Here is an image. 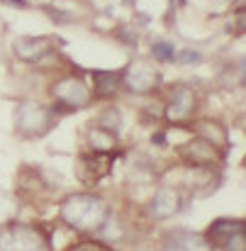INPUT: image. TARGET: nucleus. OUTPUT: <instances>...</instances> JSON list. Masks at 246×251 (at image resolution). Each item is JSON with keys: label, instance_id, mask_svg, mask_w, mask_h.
<instances>
[{"label": "nucleus", "instance_id": "1", "mask_svg": "<svg viewBox=\"0 0 246 251\" xmlns=\"http://www.w3.org/2000/svg\"><path fill=\"white\" fill-rule=\"evenodd\" d=\"M59 217L66 227L83 234H93V232H102V227L107 225L110 207L100 195L74 193V195H66L64 202L59 205Z\"/></svg>", "mask_w": 246, "mask_h": 251}, {"label": "nucleus", "instance_id": "2", "mask_svg": "<svg viewBox=\"0 0 246 251\" xmlns=\"http://www.w3.org/2000/svg\"><path fill=\"white\" fill-rule=\"evenodd\" d=\"M59 120V110L42 102H22L15 110V132L22 139L47 137Z\"/></svg>", "mask_w": 246, "mask_h": 251}, {"label": "nucleus", "instance_id": "3", "mask_svg": "<svg viewBox=\"0 0 246 251\" xmlns=\"http://www.w3.org/2000/svg\"><path fill=\"white\" fill-rule=\"evenodd\" d=\"M0 251H51V242L37 225L7 222L0 227Z\"/></svg>", "mask_w": 246, "mask_h": 251}, {"label": "nucleus", "instance_id": "4", "mask_svg": "<svg viewBox=\"0 0 246 251\" xmlns=\"http://www.w3.org/2000/svg\"><path fill=\"white\" fill-rule=\"evenodd\" d=\"M122 83L127 85L129 93H137V95H147L151 90H156L161 83V74L156 66H151L149 61L144 59H137L132 61L124 71H122Z\"/></svg>", "mask_w": 246, "mask_h": 251}, {"label": "nucleus", "instance_id": "5", "mask_svg": "<svg viewBox=\"0 0 246 251\" xmlns=\"http://www.w3.org/2000/svg\"><path fill=\"white\" fill-rule=\"evenodd\" d=\"M51 95H54L56 102L64 105L66 110H81V107H88V105L93 102V93H90V88L83 83L78 76L59 78L56 83L51 85Z\"/></svg>", "mask_w": 246, "mask_h": 251}, {"label": "nucleus", "instance_id": "6", "mask_svg": "<svg viewBox=\"0 0 246 251\" xmlns=\"http://www.w3.org/2000/svg\"><path fill=\"white\" fill-rule=\"evenodd\" d=\"M178 156L185 166L190 168H215L224 161V151L215 149L212 144H207L197 137H193L190 142L178 147Z\"/></svg>", "mask_w": 246, "mask_h": 251}, {"label": "nucleus", "instance_id": "7", "mask_svg": "<svg viewBox=\"0 0 246 251\" xmlns=\"http://www.w3.org/2000/svg\"><path fill=\"white\" fill-rule=\"evenodd\" d=\"M197 107V98H195V90L188 88V85H175L171 98H168V105L164 110V117L173 125H180V122H188L193 117Z\"/></svg>", "mask_w": 246, "mask_h": 251}, {"label": "nucleus", "instance_id": "8", "mask_svg": "<svg viewBox=\"0 0 246 251\" xmlns=\"http://www.w3.org/2000/svg\"><path fill=\"white\" fill-rule=\"evenodd\" d=\"M183 205H185V195H183L180 188L161 185L154 193L151 202H149V215L154 220H171V217H175L183 210Z\"/></svg>", "mask_w": 246, "mask_h": 251}, {"label": "nucleus", "instance_id": "9", "mask_svg": "<svg viewBox=\"0 0 246 251\" xmlns=\"http://www.w3.org/2000/svg\"><path fill=\"white\" fill-rule=\"evenodd\" d=\"M112 168V154H85L76 164V176L83 185H95L98 180H102Z\"/></svg>", "mask_w": 246, "mask_h": 251}, {"label": "nucleus", "instance_id": "10", "mask_svg": "<svg viewBox=\"0 0 246 251\" xmlns=\"http://www.w3.org/2000/svg\"><path fill=\"white\" fill-rule=\"evenodd\" d=\"M188 127L193 129V134H195L197 139H202V142H207V144H212L215 149H220V151L227 154V149H229V129H227L220 120L202 117V120H193Z\"/></svg>", "mask_w": 246, "mask_h": 251}, {"label": "nucleus", "instance_id": "11", "mask_svg": "<svg viewBox=\"0 0 246 251\" xmlns=\"http://www.w3.org/2000/svg\"><path fill=\"white\" fill-rule=\"evenodd\" d=\"M54 44H56V37H20L15 42V54L27 64H37L56 49Z\"/></svg>", "mask_w": 246, "mask_h": 251}, {"label": "nucleus", "instance_id": "12", "mask_svg": "<svg viewBox=\"0 0 246 251\" xmlns=\"http://www.w3.org/2000/svg\"><path fill=\"white\" fill-rule=\"evenodd\" d=\"M244 232V220H229V217H222V220H215L207 232H202L207 237V242L212 244V249H222L234 234H242Z\"/></svg>", "mask_w": 246, "mask_h": 251}, {"label": "nucleus", "instance_id": "13", "mask_svg": "<svg viewBox=\"0 0 246 251\" xmlns=\"http://www.w3.org/2000/svg\"><path fill=\"white\" fill-rule=\"evenodd\" d=\"M85 139H88V147H90L95 154H112V151L117 149V144H120V134H115V132H110V129H102V127H98V125H93V127L88 129Z\"/></svg>", "mask_w": 246, "mask_h": 251}, {"label": "nucleus", "instance_id": "14", "mask_svg": "<svg viewBox=\"0 0 246 251\" xmlns=\"http://www.w3.org/2000/svg\"><path fill=\"white\" fill-rule=\"evenodd\" d=\"M171 242H175L183 251H215L212 244L207 242V237L202 232H188V229H180L171 237Z\"/></svg>", "mask_w": 246, "mask_h": 251}, {"label": "nucleus", "instance_id": "15", "mask_svg": "<svg viewBox=\"0 0 246 251\" xmlns=\"http://www.w3.org/2000/svg\"><path fill=\"white\" fill-rule=\"evenodd\" d=\"M93 81H95V95L98 98H110L117 93V88L122 83V74L117 71H93Z\"/></svg>", "mask_w": 246, "mask_h": 251}, {"label": "nucleus", "instance_id": "16", "mask_svg": "<svg viewBox=\"0 0 246 251\" xmlns=\"http://www.w3.org/2000/svg\"><path fill=\"white\" fill-rule=\"evenodd\" d=\"M98 127L120 134V129H122V115H120V110H117V107H107V110H102L100 117H98Z\"/></svg>", "mask_w": 246, "mask_h": 251}, {"label": "nucleus", "instance_id": "17", "mask_svg": "<svg viewBox=\"0 0 246 251\" xmlns=\"http://www.w3.org/2000/svg\"><path fill=\"white\" fill-rule=\"evenodd\" d=\"M151 54H154V59L156 61H173V56H175V47L173 44H168V42H154V47H151Z\"/></svg>", "mask_w": 246, "mask_h": 251}, {"label": "nucleus", "instance_id": "18", "mask_svg": "<svg viewBox=\"0 0 246 251\" xmlns=\"http://www.w3.org/2000/svg\"><path fill=\"white\" fill-rule=\"evenodd\" d=\"M69 251H112V249L105 242H81V244L69 247Z\"/></svg>", "mask_w": 246, "mask_h": 251}, {"label": "nucleus", "instance_id": "19", "mask_svg": "<svg viewBox=\"0 0 246 251\" xmlns=\"http://www.w3.org/2000/svg\"><path fill=\"white\" fill-rule=\"evenodd\" d=\"M220 251H246L244 232H242V234H234V237H232V239H229V242H227V244H224Z\"/></svg>", "mask_w": 246, "mask_h": 251}, {"label": "nucleus", "instance_id": "20", "mask_svg": "<svg viewBox=\"0 0 246 251\" xmlns=\"http://www.w3.org/2000/svg\"><path fill=\"white\" fill-rule=\"evenodd\" d=\"M173 59H175L178 64H197V61H200V54L193 51V49H183V51H178Z\"/></svg>", "mask_w": 246, "mask_h": 251}, {"label": "nucleus", "instance_id": "21", "mask_svg": "<svg viewBox=\"0 0 246 251\" xmlns=\"http://www.w3.org/2000/svg\"><path fill=\"white\" fill-rule=\"evenodd\" d=\"M164 251H183V249H180V247H178L175 242H168V244L164 247Z\"/></svg>", "mask_w": 246, "mask_h": 251}]
</instances>
